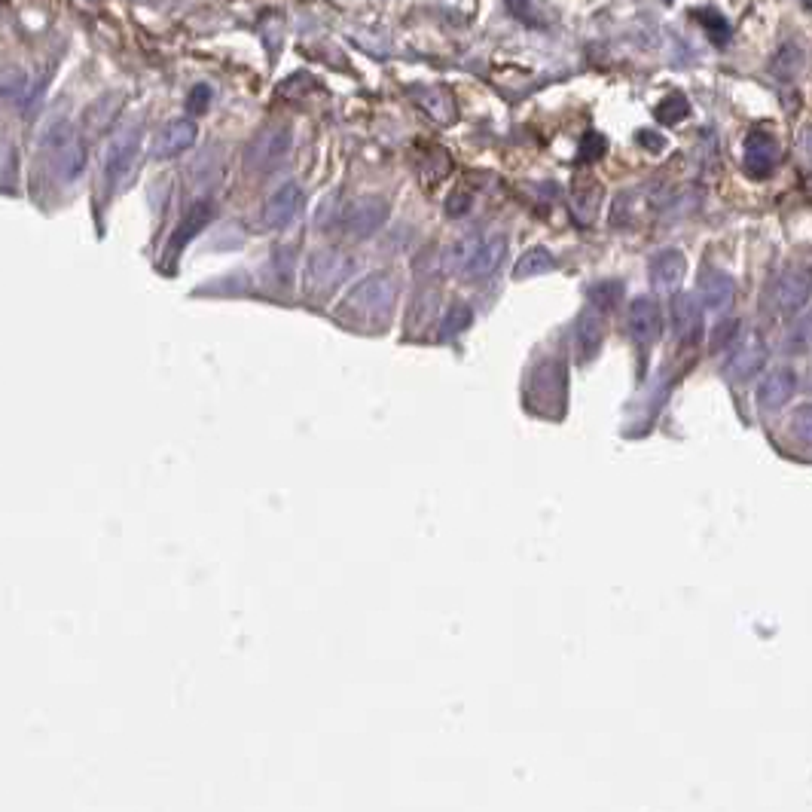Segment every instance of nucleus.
<instances>
[{"mask_svg":"<svg viewBox=\"0 0 812 812\" xmlns=\"http://www.w3.org/2000/svg\"><path fill=\"white\" fill-rule=\"evenodd\" d=\"M208 104H211V89H208V86H196L193 95H190V101H187L190 113H205Z\"/></svg>","mask_w":812,"mask_h":812,"instance_id":"obj_26","label":"nucleus"},{"mask_svg":"<svg viewBox=\"0 0 812 812\" xmlns=\"http://www.w3.org/2000/svg\"><path fill=\"white\" fill-rule=\"evenodd\" d=\"M687 272V260L678 251H660L651 260V287L660 290V294H675L684 281Z\"/></svg>","mask_w":812,"mask_h":812,"instance_id":"obj_11","label":"nucleus"},{"mask_svg":"<svg viewBox=\"0 0 812 812\" xmlns=\"http://www.w3.org/2000/svg\"><path fill=\"white\" fill-rule=\"evenodd\" d=\"M736 333V321H724V324H718L715 327V342H712V348H724L727 342H730V336Z\"/></svg>","mask_w":812,"mask_h":812,"instance_id":"obj_27","label":"nucleus"},{"mask_svg":"<svg viewBox=\"0 0 812 812\" xmlns=\"http://www.w3.org/2000/svg\"><path fill=\"white\" fill-rule=\"evenodd\" d=\"M742 159H745V171L751 178H767V174L779 165L782 159V147L779 141L764 132V129H754L748 132L745 138V147H742Z\"/></svg>","mask_w":812,"mask_h":812,"instance_id":"obj_3","label":"nucleus"},{"mask_svg":"<svg viewBox=\"0 0 812 812\" xmlns=\"http://www.w3.org/2000/svg\"><path fill=\"white\" fill-rule=\"evenodd\" d=\"M733 297H736V284L730 275L724 272H709L706 281H703V300H706V309L715 312V315H724L730 306H733Z\"/></svg>","mask_w":812,"mask_h":812,"instance_id":"obj_15","label":"nucleus"},{"mask_svg":"<svg viewBox=\"0 0 812 812\" xmlns=\"http://www.w3.org/2000/svg\"><path fill=\"white\" fill-rule=\"evenodd\" d=\"M599 202H602V190H599V184H590L587 190H577V193L571 196L574 214H577L580 220H590V217L596 214Z\"/></svg>","mask_w":812,"mask_h":812,"instance_id":"obj_20","label":"nucleus"},{"mask_svg":"<svg viewBox=\"0 0 812 812\" xmlns=\"http://www.w3.org/2000/svg\"><path fill=\"white\" fill-rule=\"evenodd\" d=\"M300 208H303V190L297 184H284L278 193L269 196V202L263 208V223L269 229H284L297 220Z\"/></svg>","mask_w":812,"mask_h":812,"instance_id":"obj_8","label":"nucleus"},{"mask_svg":"<svg viewBox=\"0 0 812 812\" xmlns=\"http://www.w3.org/2000/svg\"><path fill=\"white\" fill-rule=\"evenodd\" d=\"M791 391H794V373L791 370H776L761 388V403L773 410V406H782L791 397Z\"/></svg>","mask_w":812,"mask_h":812,"instance_id":"obj_18","label":"nucleus"},{"mask_svg":"<svg viewBox=\"0 0 812 812\" xmlns=\"http://www.w3.org/2000/svg\"><path fill=\"white\" fill-rule=\"evenodd\" d=\"M620 294H623V284H617V281H602V284L593 287V300L605 303V306H611Z\"/></svg>","mask_w":812,"mask_h":812,"instance_id":"obj_25","label":"nucleus"},{"mask_svg":"<svg viewBox=\"0 0 812 812\" xmlns=\"http://www.w3.org/2000/svg\"><path fill=\"white\" fill-rule=\"evenodd\" d=\"M605 153V138L602 135H596V132H590L587 138H584V144H580V162H596L599 156Z\"/></svg>","mask_w":812,"mask_h":812,"instance_id":"obj_24","label":"nucleus"},{"mask_svg":"<svg viewBox=\"0 0 812 812\" xmlns=\"http://www.w3.org/2000/svg\"><path fill=\"white\" fill-rule=\"evenodd\" d=\"M687 113H690V104H687V98H684V95H669L663 104H657V120H660V123H666V126L681 123Z\"/></svg>","mask_w":812,"mask_h":812,"instance_id":"obj_21","label":"nucleus"},{"mask_svg":"<svg viewBox=\"0 0 812 812\" xmlns=\"http://www.w3.org/2000/svg\"><path fill=\"white\" fill-rule=\"evenodd\" d=\"M422 104H425V110L434 116V120H440V123H452L455 110H452V98H449L446 92H440V89L425 92V95H422Z\"/></svg>","mask_w":812,"mask_h":812,"instance_id":"obj_22","label":"nucleus"},{"mask_svg":"<svg viewBox=\"0 0 812 812\" xmlns=\"http://www.w3.org/2000/svg\"><path fill=\"white\" fill-rule=\"evenodd\" d=\"M196 144V123L193 120H171L168 126H162V132L153 141V156L168 159L178 156L184 150H190Z\"/></svg>","mask_w":812,"mask_h":812,"instance_id":"obj_10","label":"nucleus"},{"mask_svg":"<svg viewBox=\"0 0 812 812\" xmlns=\"http://www.w3.org/2000/svg\"><path fill=\"white\" fill-rule=\"evenodd\" d=\"M290 150V129H266L263 135H257L245 153V162L251 171H272Z\"/></svg>","mask_w":812,"mask_h":812,"instance_id":"obj_4","label":"nucleus"},{"mask_svg":"<svg viewBox=\"0 0 812 812\" xmlns=\"http://www.w3.org/2000/svg\"><path fill=\"white\" fill-rule=\"evenodd\" d=\"M52 153H55V168H58V174H62L65 181L77 178V174L83 171V165H86L83 144L74 135H68V132H58L52 138Z\"/></svg>","mask_w":812,"mask_h":812,"instance_id":"obj_13","label":"nucleus"},{"mask_svg":"<svg viewBox=\"0 0 812 812\" xmlns=\"http://www.w3.org/2000/svg\"><path fill=\"white\" fill-rule=\"evenodd\" d=\"M138 129H126L116 135L110 144H107V153H104V168H107V178H120V174H126L138 156Z\"/></svg>","mask_w":812,"mask_h":812,"instance_id":"obj_12","label":"nucleus"},{"mask_svg":"<svg viewBox=\"0 0 812 812\" xmlns=\"http://www.w3.org/2000/svg\"><path fill=\"white\" fill-rule=\"evenodd\" d=\"M504 254H507V242L501 232H483V236H468V239H458L455 245H449L443 266H446V272H455L468 281H480L498 269Z\"/></svg>","mask_w":812,"mask_h":812,"instance_id":"obj_1","label":"nucleus"},{"mask_svg":"<svg viewBox=\"0 0 812 812\" xmlns=\"http://www.w3.org/2000/svg\"><path fill=\"white\" fill-rule=\"evenodd\" d=\"M464 208H468V196H464V193H455V199L446 202V214H449V217L464 214Z\"/></svg>","mask_w":812,"mask_h":812,"instance_id":"obj_28","label":"nucleus"},{"mask_svg":"<svg viewBox=\"0 0 812 812\" xmlns=\"http://www.w3.org/2000/svg\"><path fill=\"white\" fill-rule=\"evenodd\" d=\"M388 217V205L376 196H358L345 205L342 211V226L345 232H352L355 239H367L373 232L385 223Z\"/></svg>","mask_w":812,"mask_h":812,"instance_id":"obj_2","label":"nucleus"},{"mask_svg":"<svg viewBox=\"0 0 812 812\" xmlns=\"http://www.w3.org/2000/svg\"><path fill=\"white\" fill-rule=\"evenodd\" d=\"M599 342H602V318H599V312H584L577 318V345H580V355L584 358H590V355H596V348H599Z\"/></svg>","mask_w":812,"mask_h":812,"instance_id":"obj_16","label":"nucleus"},{"mask_svg":"<svg viewBox=\"0 0 812 812\" xmlns=\"http://www.w3.org/2000/svg\"><path fill=\"white\" fill-rule=\"evenodd\" d=\"M663 330V318H660V306L651 297H635L629 306V333L638 345H654L660 339Z\"/></svg>","mask_w":812,"mask_h":812,"instance_id":"obj_6","label":"nucleus"},{"mask_svg":"<svg viewBox=\"0 0 812 812\" xmlns=\"http://www.w3.org/2000/svg\"><path fill=\"white\" fill-rule=\"evenodd\" d=\"M547 269H553V254L547 248H532L529 254H522V260L513 269V278H532V275H544Z\"/></svg>","mask_w":812,"mask_h":812,"instance_id":"obj_19","label":"nucleus"},{"mask_svg":"<svg viewBox=\"0 0 812 812\" xmlns=\"http://www.w3.org/2000/svg\"><path fill=\"white\" fill-rule=\"evenodd\" d=\"M672 327L681 342H696L703 333L700 303H696L690 294H684V290H675V297H672Z\"/></svg>","mask_w":812,"mask_h":812,"instance_id":"obj_9","label":"nucleus"},{"mask_svg":"<svg viewBox=\"0 0 812 812\" xmlns=\"http://www.w3.org/2000/svg\"><path fill=\"white\" fill-rule=\"evenodd\" d=\"M394 303V284L385 275H373L367 281H361L352 297H348V306L361 309L364 315H385Z\"/></svg>","mask_w":812,"mask_h":812,"instance_id":"obj_5","label":"nucleus"},{"mask_svg":"<svg viewBox=\"0 0 812 812\" xmlns=\"http://www.w3.org/2000/svg\"><path fill=\"white\" fill-rule=\"evenodd\" d=\"M742 339V336H739ZM764 358H767V348H764V342H761V336L758 333H748L742 342H739V348H736V355L730 358V370L736 373V376H751V373H758L761 367H764Z\"/></svg>","mask_w":812,"mask_h":812,"instance_id":"obj_14","label":"nucleus"},{"mask_svg":"<svg viewBox=\"0 0 812 812\" xmlns=\"http://www.w3.org/2000/svg\"><path fill=\"white\" fill-rule=\"evenodd\" d=\"M809 290H812L809 272H806V269H788V272H782V275L776 278V284H773L770 294H773V303H776L779 312H797V309L806 306Z\"/></svg>","mask_w":812,"mask_h":812,"instance_id":"obj_7","label":"nucleus"},{"mask_svg":"<svg viewBox=\"0 0 812 812\" xmlns=\"http://www.w3.org/2000/svg\"><path fill=\"white\" fill-rule=\"evenodd\" d=\"M693 19H706L700 25H706L712 31V40H727V25H724V16L715 13V10H696Z\"/></svg>","mask_w":812,"mask_h":812,"instance_id":"obj_23","label":"nucleus"},{"mask_svg":"<svg viewBox=\"0 0 812 812\" xmlns=\"http://www.w3.org/2000/svg\"><path fill=\"white\" fill-rule=\"evenodd\" d=\"M211 211H214V208H211L208 202H199V205H196V208H193V211L184 217V223L178 226V232H174V239H171V251H181V248H184V245H187V242L196 236V232H199V229H202V226L211 220Z\"/></svg>","mask_w":812,"mask_h":812,"instance_id":"obj_17","label":"nucleus"}]
</instances>
